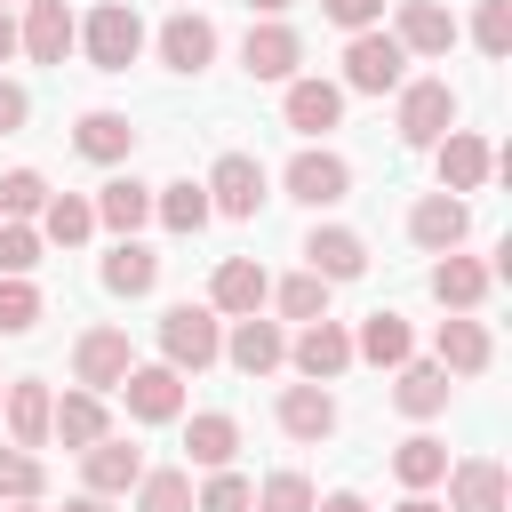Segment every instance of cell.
Listing matches in <instances>:
<instances>
[{"mask_svg":"<svg viewBox=\"0 0 512 512\" xmlns=\"http://www.w3.org/2000/svg\"><path fill=\"white\" fill-rule=\"evenodd\" d=\"M80 48H88V64H96V72H128V64H136V48H144V16H136L128 0H104V8H88Z\"/></svg>","mask_w":512,"mask_h":512,"instance_id":"1","label":"cell"},{"mask_svg":"<svg viewBox=\"0 0 512 512\" xmlns=\"http://www.w3.org/2000/svg\"><path fill=\"white\" fill-rule=\"evenodd\" d=\"M392 128H400V144L432 152V144L456 128V88H448V80H400V112H392Z\"/></svg>","mask_w":512,"mask_h":512,"instance_id":"2","label":"cell"},{"mask_svg":"<svg viewBox=\"0 0 512 512\" xmlns=\"http://www.w3.org/2000/svg\"><path fill=\"white\" fill-rule=\"evenodd\" d=\"M408 80V48L392 40V32H352V48H344V88H360V96H384V88H400Z\"/></svg>","mask_w":512,"mask_h":512,"instance_id":"3","label":"cell"},{"mask_svg":"<svg viewBox=\"0 0 512 512\" xmlns=\"http://www.w3.org/2000/svg\"><path fill=\"white\" fill-rule=\"evenodd\" d=\"M160 352H168V368H208V360L224 352L216 312H208V304H168V312H160Z\"/></svg>","mask_w":512,"mask_h":512,"instance_id":"4","label":"cell"},{"mask_svg":"<svg viewBox=\"0 0 512 512\" xmlns=\"http://www.w3.org/2000/svg\"><path fill=\"white\" fill-rule=\"evenodd\" d=\"M112 392L128 400V416H136V424H176V416H184V368H168V360L128 368Z\"/></svg>","mask_w":512,"mask_h":512,"instance_id":"5","label":"cell"},{"mask_svg":"<svg viewBox=\"0 0 512 512\" xmlns=\"http://www.w3.org/2000/svg\"><path fill=\"white\" fill-rule=\"evenodd\" d=\"M288 360H296V376H304V384H336V376L352 368V336L320 312V320H304V336L288 344Z\"/></svg>","mask_w":512,"mask_h":512,"instance_id":"6","label":"cell"},{"mask_svg":"<svg viewBox=\"0 0 512 512\" xmlns=\"http://www.w3.org/2000/svg\"><path fill=\"white\" fill-rule=\"evenodd\" d=\"M72 40H80V24H72V8H64V0H24L16 48H24L32 64H64V56H72Z\"/></svg>","mask_w":512,"mask_h":512,"instance_id":"7","label":"cell"},{"mask_svg":"<svg viewBox=\"0 0 512 512\" xmlns=\"http://www.w3.org/2000/svg\"><path fill=\"white\" fill-rule=\"evenodd\" d=\"M208 208H216V216H256V208H264V160L224 152V160L208 168Z\"/></svg>","mask_w":512,"mask_h":512,"instance_id":"8","label":"cell"},{"mask_svg":"<svg viewBox=\"0 0 512 512\" xmlns=\"http://www.w3.org/2000/svg\"><path fill=\"white\" fill-rule=\"evenodd\" d=\"M464 232H472V208H464L456 192H424V200L408 208V240H416V248H432V256L464 248Z\"/></svg>","mask_w":512,"mask_h":512,"instance_id":"9","label":"cell"},{"mask_svg":"<svg viewBox=\"0 0 512 512\" xmlns=\"http://www.w3.org/2000/svg\"><path fill=\"white\" fill-rule=\"evenodd\" d=\"M128 368H136V352H128V328H88V336L72 344V376H80L88 392H112Z\"/></svg>","mask_w":512,"mask_h":512,"instance_id":"10","label":"cell"},{"mask_svg":"<svg viewBox=\"0 0 512 512\" xmlns=\"http://www.w3.org/2000/svg\"><path fill=\"white\" fill-rule=\"evenodd\" d=\"M440 480H448V512H504V496H512V480H504L496 456H464Z\"/></svg>","mask_w":512,"mask_h":512,"instance_id":"11","label":"cell"},{"mask_svg":"<svg viewBox=\"0 0 512 512\" xmlns=\"http://www.w3.org/2000/svg\"><path fill=\"white\" fill-rule=\"evenodd\" d=\"M240 64H248L256 80H296V64H304V40H296L280 16H264V24H248V40H240Z\"/></svg>","mask_w":512,"mask_h":512,"instance_id":"12","label":"cell"},{"mask_svg":"<svg viewBox=\"0 0 512 512\" xmlns=\"http://www.w3.org/2000/svg\"><path fill=\"white\" fill-rule=\"evenodd\" d=\"M224 360H232L240 376H272V368L288 360V336H280V320H256V312H240V320H232V336H224Z\"/></svg>","mask_w":512,"mask_h":512,"instance_id":"13","label":"cell"},{"mask_svg":"<svg viewBox=\"0 0 512 512\" xmlns=\"http://www.w3.org/2000/svg\"><path fill=\"white\" fill-rule=\"evenodd\" d=\"M80 480H88L96 496H128V488L144 480V448H128V440H112V432H104V440H88V448H80Z\"/></svg>","mask_w":512,"mask_h":512,"instance_id":"14","label":"cell"},{"mask_svg":"<svg viewBox=\"0 0 512 512\" xmlns=\"http://www.w3.org/2000/svg\"><path fill=\"white\" fill-rule=\"evenodd\" d=\"M392 40H400L408 56H448V48H456V16H448L440 0H400Z\"/></svg>","mask_w":512,"mask_h":512,"instance_id":"15","label":"cell"},{"mask_svg":"<svg viewBox=\"0 0 512 512\" xmlns=\"http://www.w3.org/2000/svg\"><path fill=\"white\" fill-rule=\"evenodd\" d=\"M352 192V168L336 160V152H296L288 160V200H304V208H336Z\"/></svg>","mask_w":512,"mask_h":512,"instance_id":"16","label":"cell"},{"mask_svg":"<svg viewBox=\"0 0 512 512\" xmlns=\"http://www.w3.org/2000/svg\"><path fill=\"white\" fill-rule=\"evenodd\" d=\"M264 296H272V280H264V264L256 256H224L216 264V280H208V312H264Z\"/></svg>","mask_w":512,"mask_h":512,"instance_id":"17","label":"cell"},{"mask_svg":"<svg viewBox=\"0 0 512 512\" xmlns=\"http://www.w3.org/2000/svg\"><path fill=\"white\" fill-rule=\"evenodd\" d=\"M432 152H440V192H480V184H488V168H496V152H488L472 128H448Z\"/></svg>","mask_w":512,"mask_h":512,"instance_id":"18","label":"cell"},{"mask_svg":"<svg viewBox=\"0 0 512 512\" xmlns=\"http://www.w3.org/2000/svg\"><path fill=\"white\" fill-rule=\"evenodd\" d=\"M304 272H320V280H360V272H368V240L344 232V224H320V232L304 240Z\"/></svg>","mask_w":512,"mask_h":512,"instance_id":"19","label":"cell"},{"mask_svg":"<svg viewBox=\"0 0 512 512\" xmlns=\"http://www.w3.org/2000/svg\"><path fill=\"white\" fill-rule=\"evenodd\" d=\"M208 56H216V24L192 16V8H176V16L160 24V64H168V72H200Z\"/></svg>","mask_w":512,"mask_h":512,"instance_id":"20","label":"cell"},{"mask_svg":"<svg viewBox=\"0 0 512 512\" xmlns=\"http://www.w3.org/2000/svg\"><path fill=\"white\" fill-rule=\"evenodd\" d=\"M280 112H288L296 136H328V128L344 120V88H336V80H288V104H280Z\"/></svg>","mask_w":512,"mask_h":512,"instance_id":"21","label":"cell"},{"mask_svg":"<svg viewBox=\"0 0 512 512\" xmlns=\"http://www.w3.org/2000/svg\"><path fill=\"white\" fill-rule=\"evenodd\" d=\"M0 408H8V440H16V448H40V440H48L56 400H48V384H40V376H16V384L0 392Z\"/></svg>","mask_w":512,"mask_h":512,"instance_id":"22","label":"cell"},{"mask_svg":"<svg viewBox=\"0 0 512 512\" xmlns=\"http://www.w3.org/2000/svg\"><path fill=\"white\" fill-rule=\"evenodd\" d=\"M488 280H496V264H480V256H456V248L432 264V296H440L448 312H472V304L488 296Z\"/></svg>","mask_w":512,"mask_h":512,"instance_id":"23","label":"cell"},{"mask_svg":"<svg viewBox=\"0 0 512 512\" xmlns=\"http://www.w3.org/2000/svg\"><path fill=\"white\" fill-rule=\"evenodd\" d=\"M280 432H288V440H328V432H336L328 384H288V392H280Z\"/></svg>","mask_w":512,"mask_h":512,"instance_id":"24","label":"cell"},{"mask_svg":"<svg viewBox=\"0 0 512 512\" xmlns=\"http://www.w3.org/2000/svg\"><path fill=\"white\" fill-rule=\"evenodd\" d=\"M448 368L440 360H400V384H392V400H400V416H440L448 408Z\"/></svg>","mask_w":512,"mask_h":512,"instance_id":"25","label":"cell"},{"mask_svg":"<svg viewBox=\"0 0 512 512\" xmlns=\"http://www.w3.org/2000/svg\"><path fill=\"white\" fill-rule=\"evenodd\" d=\"M416 352V336H408V320L400 312H368L360 320V336H352V360H376V368H400Z\"/></svg>","mask_w":512,"mask_h":512,"instance_id":"26","label":"cell"},{"mask_svg":"<svg viewBox=\"0 0 512 512\" xmlns=\"http://www.w3.org/2000/svg\"><path fill=\"white\" fill-rule=\"evenodd\" d=\"M432 344H440V368H448V376H480V368H488V352H496V344H488V328H480V320H464V312H456V320H440V336H432Z\"/></svg>","mask_w":512,"mask_h":512,"instance_id":"27","label":"cell"},{"mask_svg":"<svg viewBox=\"0 0 512 512\" xmlns=\"http://www.w3.org/2000/svg\"><path fill=\"white\" fill-rule=\"evenodd\" d=\"M184 456H192L200 472H224V464L240 456V424H232L224 408H208V416H192V432H184Z\"/></svg>","mask_w":512,"mask_h":512,"instance_id":"28","label":"cell"},{"mask_svg":"<svg viewBox=\"0 0 512 512\" xmlns=\"http://www.w3.org/2000/svg\"><path fill=\"white\" fill-rule=\"evenodd\" d=\"M72 144L88 152V160H128L136 152V128H128V112H80V128H72Z\"/></svg>","mask_w":512,"mask_h":512,"instance_id":"29","label":"cell"},{"mask_svg":"<svg viewBox=\"0 0 512 512\" xmlns=\"http://www.w3.org/2000/svg\"><path fill=\"white\" fill-rule=\"evenodd\" d=\"M88 208H96V224H112V232L128 240V232H136V224L152 216V184H136V176H112V184H104V192H96Z\"/></svg>","mask_w":512,"mask_h":512,"instance_id":"30","label":"cell"},{"mask_svg":"<svg viewBox=\"0 0 512 512\" xmlns=\"http://www.w3.org/2000/svg\"><path fill=\"white\" fill-rule=\"evenodd\" d=\"M48 432L64 440V448H88V440H104V392H64L56 400V416H48Z\"/></svg>","mask_w":512,"mask_h":512,"instance_id":"31","label":"cell"},{"mask_svg":"<svg viewBox=\"0 0 512 512\" xmlns=\"http://www.w3.org/2000/svg\"><path fill=\"white\" fill-rule=\"evenodd\" d=\"M152 216L168 224V232H200L216 208H208V184H192V176H176V184H160L152 192Z\"/></svg>","mask_w":512,"mask_h":512,"instance_id":"32","label":"cell"},{"mask_svg":"<svg viewBox=\"0 0 512 512\" xmlns=\"http://www.w3.org/2000/svg\"><path fill=\"white\" fill-rule=\"evenodd\" d=\"M96 232V208L80 200V192H48L40 200V240H56V248H80Z\"/></svg>","mask_w":512,"mask_h":512,"instance_id":"33","label":"cell"},{"mask_svg":"<svg viewBox=\"0 0 512 512\" xmlns=\"http://www.w3.org/2000/svg\"><path fill=\"white\" fill-rule=\"evenodd\" d=\"M152 280H160V256H152V248H144V240L128 232V240H120V248L104 256V288H112V296H144Z\"/></svg>","mask_w":512,"mask_h":512,"instance_id":"34","label":"cell"},{"mask_svg":"<svg viewBox=\"0 0 512 512\" xmlns=\"http://www.w3.org/2000/svg\"><path fill=\"white\" fill-rule=\"evenodd\" d=\"M392 472H400V488H440L448 448H440L432 432H416V440H400V448H392Z\"/></svg>","mask_w":512,"mask_h":512,"instance_id":"35","label":"cell"},{"mask_svg":"<svg viewBox=\"0 0 512 512\" xmlns=\"http://www.w3.org/2000/svg\"><path fill=\"white\" fill-rule=\"evenodd\" d=\"M136 512H192V472H144L136 480Z\"/></svg>","mask_w":512,"mask_h":512,"instance_id":"36","label":"cell"},{"mask_svg":"<svg viewBox=\"0 0 512 512\" xmlns=\"http://www.w3.org/2000/svg\"><path fill=\"white\" fill-rule=\"evenodd\" d=\"M40 320V288L24 272H0V336H24Z\"/></svg>","mask_w":512,"mask_h":512,"instance_id":"37","label":"cell"},{"mask_svg":"<svg viewBox=\"0 0 512 512\" xmlns=\"http://www.w3.org/2000/svg\"><path fill=\"white\" fill-rule=\"evenodd\" d=\"M472 40H480V56H512V0H480V16H472Z\"/></svg>","mask_w":512,"mask_h":512,"instance_id":"38","label":"cell"},{"mask_svg":"<svg viewBox=\"0 0 512 512\" xmlns=\"http://www.w3.org/2000/svg\"><path fill=\"white\" fill-rule=\"evenodd\" d=\"M40 200H48V176L40 168H8L0 176V216H40Z\"/></svg>","mask_w":512,"mask_h":512,"instance_id":"39","label":"cell"},{"mask_svg":"<svg viewBox=\"0 0 512 512\" xmlns=\"http://www.w3.org/2000/svg\"><path fill=\"white\" fill-rule=\"evenodd\" d=\"M280 312H288V320H320V312H328V280H320V272L280 280Z\"/></svg>","mask_w":512,"mask_h":512,"instance_id":"40","label":"cell"},{"mask_svg":"<svg viewBox=\"0 0 512 512\" xmlns=\"http://www.w3.org/2000/svg\"><path fill=\"white\" fill-rule=\"evenodd\" d=\"M248 504H256V488H248V480H240L232 464H224V472H216V480H208V488L192 496V512H248Z\"/></svg>","mask_w":512,"mask_h":512,"instance_id":"41","label":"cell"},{"mask_svg":"<svg viewBox=\"0 0 512 512\" xmlns=\"http://www.w3.org/2000/svg\"><path fill=\"white\" fill-rule=\"evenodd\" d=\"M256 512H312V480L304 472H272L256 488Z\"/></svg>","mask_w":512,"mask_h":512,"instance_id":"42","label":"cell"},{"mask_svg":"<svg viewBox=\"0 0 512 512\" xmlns=\"http://www.w3.org/2000/svg\"><path fill=\"white\" fill-rule=\"evenodd\" d=\"M0 496H8V504H24V496H40V464H32V456H24L16 440L0 448Z\"/></svg>","mask_w":512,"mask_h":512,"instance_id":"43","label":"cell"},{"mask_svg":"<svg viewBox=\"0 0 512 512\" xmlns=\"http://www.w3.org/2000/svg\"><path fill=\"white\" fill-rule=\"evenodd\" d=\"M40 264V232L32 224H0V272H32Z\"/></svg>","mask_w":512,"mask_h":512,"instance_id":"44","label":"cell"},{"mask_svg":"<svg viewBox=\"0 0 512 512\" xmlns=\"http://www.w3.org/2000/svg\"><path fill=\"white\" fill-rule=\"evenodd\" d=\"M320 16H328V24H344V32H368V24L384 16V0H320Z\"/></svg>","mask_w":512,"mask_h":512,"instance_id":"45","label":"cell"},{"mask_svg":"<svg viewBox=\"0 0 512 512\" xmlns=\"http://www.w3.org/2000/svg\"><path fill=\"white\" fill-rule=\"evenodd\" d=\"M24 120H32V96H24L16 80H0V136H16Z\"/></svg>","mask_w":512,"mask_h":512,"instance_id":"46","label":"cell"},{"mask_svg":"<svg viewBox=\"0 0 512 512\" xmlns=\"http://www.w3.org/2000/svg\"><path fill=\"white\" fill-rule=\"evenodd\" d=\"M312 512H368V496H352V488H336V496H312Z\"/></svg>","mask_w":512,"mask_h":512,"instance_id":"47","label":"cell"},{"mask_svg":"<svg viewBox=\"0 0 512 512\" xmlns=\"http://www.w3.org/2000/svg\"><path fill=\"white\" fill-rule=\"evenodd\" d=\"M64 512H112V496H96V488H88V496H72Z\"/></svg>","mask_w":512,"mask_h":512,"instance_id":"48","label":"cell"},{"mask_svg":"<svg viewBox=\"0 0 512 512\" xmlns=\"http://www.w3.org/2000/svg\"><path fill=\"white\" fill-rule=\"evenodd\" d=\"M16 56V24H8V8H0V64Z\"/></svg>","mask_w":512,"mask_h":512,"instance_id":"49","label":"cell"},{"mask_svg":"<svg viewBox=\"0 0 512 512\" xmlns=\"http://www.w3.org/2000/svg\"><path fill=\"white\" fill-rule=\"evenodd\" d=\"M400 512H448V504H432L424 488H408V504H400Z\"/></svg>","mask_w":512,"mask_h":512,"instance_id":"50","label":"cell"},{"mask_svg":"<svg viewBox=\"0 0 512 512\" xmlns=\"http://www.w3.org/2000/svg\"><path fill=\"white\" fill-rule=\"evenodd\" d=\"M248 8H256V16H280V8H288V0H248Z\"/></svg>","mask_w":512,"mask_h":512,"instance_id":"51","label":"cell"},{"mask_svg":"<svg viewBox=\"0 0 512 512\" xmlns=\"http://www.w3.org/2000/svg\"><path fill=\"white\" fill-rule=\"evenodd\" d=\"M16 512H40V496H24V504H16Z\"/></svg>","mask_w":512,"mask_h":512,"instance_id":"52","label":"cell"},{"mask_svg":"<svg viewBox=\"0 0 512 512\" xmlns=\"http://www.w3.org/2000/svg\"><path fill=\"white\" fill-rule=\"evenodd\" d=\"M0 392H8V384H0Z\"/></svg>","mask_w":512,"mask_h":512,"instance_id":"53","label":"cell"},{"mask_svg":"<svg viewBox=\"0 0 512 512\" xmlns=\"http://www.w3.org/2000/svg\"><path fill=\"white\" fill-rule=\"evenodd\" d=\"M184 8H192V0H184Z\"/></svg>","mask_w":512,"mask_h":512,"instance_id":"54","label":"cell"}]
</instances>
